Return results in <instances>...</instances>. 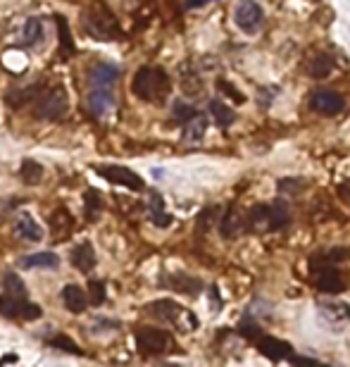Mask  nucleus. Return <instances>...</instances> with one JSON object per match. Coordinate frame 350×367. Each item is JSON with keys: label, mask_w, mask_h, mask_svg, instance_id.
<instances>
[{"label": "nucleus", "mask_w": 350, "mask_h": 367, "mask_svg": "<svg viewBox=\"0 0 350 367\" xmlns=\"http://www.w3.org/2000/svg\"><path fill=\"white\" fill-rule=\"evenodd\" d=\"M131 91L145 102H163L172 91L169 74L163 67H141L133 74Z\"/></svg>", "instance_id": "nucleus-1"}, {"label": "nucleus", "mask_w": 350, "mask_h": 367, "mask_svg": "<svg viewBox=\"0 0 350 367\" xmlns=\"http://www.w3.org/2000/svg\"><path fill=\"white\" fill-rule=\"evenodd\" d=\"M288 222H291V215L284 203L255 205V208L246 215V231H252V234H267V231L284 229Z\"/></svg>", "instance_id": "nucleus-2"}, {"label": "nucleus", "mask_w": 350, "mask_h": 367, "mask_svg": "<svg viewBox=\"0 0 350 367\" xmlns=\"http://www.w3.org/2000/svg\"><path fill=\"white\" fill-rule=\"evenodd\" d=\"M84 26H86V31H89L91 36H95V39H103V41L117 39V36L122 34L120 21H117V17L112 15V10L107 8L103 0H93V3L86 8Z\"/></svg>", "instance_id": "nucleus-3"}, {"label": "nucleus", "mask_w": 350, "mask_h": 367, "mask_svg": "<svg viewBox=\"0 0 350 367\" xmlns=\"http://www.w3.org/2000/svg\"><path fill=\"white\" fill-rule=\"evenodd\" d=\"M145 310H148V315L158 317L160 322L179 327L181 332H191V329H196L198 325V320L186 310V307H181L179 303H174V301H169V298L155 301V303H150Z\"/></svg>", "instance_id": "nucleus-4"}, {"label": "nucleus", "mask_w": 350, "mask_h": 367, "mask_svg": "<svg viewBox=\"0 0 350 367\" xmlns=\"http://www.w3.org/2000/svg\"><path fill=\"white\" fill-rule=\"evenodd\" d=\"M133 341H136V348L143 355H165L176 348L174 337L169 332H165V329H155V327L136 329L133 332Z\"/></svg>", "instance_id": "nucleus-5"}, {"label": "nucleus", "mask_w": 350, "mask_h": 367, "mask_svg": "<svg viewBox=\"0 0 350 367\" xmlns=\"http://www.w3.org/2000/svg\"><path fill=\"white\" fill-rule=\"evenodd\" d=\"M67 110H69L67 91L62 86H53V89L41 91V96L36 98L34 115L41 117V120H60V117L67 115Z\"/></svg>", "instance_id": "nucleus-6"}, {"label": "nucleus", "mask_w": 350, "mask_h": 367, "mask_svg": "<svg viewBox=\"0 0 350 367\" xmlns=\"http://www.w3.org/2000/svg\"><path fill=\"white\" fill-rule=\"evenodd\" d=\"M234 21L243 34L255 36L265 26V10L255 0H239L234 8Z\"/></svg>", "instance_id": "nucleus-7"}, {"label": "nucleus", "mask_w": 350, "mask_h": 367, "mask_svg": "<svg viewBox=\"0 0 350 367\" xmlns=\"http://www.w3.org/2000/svg\"><path fill=\"white\" fill-rule=\"evenodd\" d=\"M317 262L315 269V289L322 291V294H341V291L348 289V277L343 269H338L333 262H322V260H312Z\"/></svg>", "instance_id": "nucleus-8"}, {"label": "nucleus", "mask_w": 350, "mask_h": 367, "mask_svg": "<svg viewBox=\"0 0 350 367\" xmlns=\"http://www.w3.org/2000/svg\"><path fill=\"white\" fill-rule=\"evenodd\" d=\"M95 172H98V177H103L105 181L120 184V186H127V188H131V191H143V186H145L136 172L122 165H95Z\"/></svg>", "instance_id": "nucleus-9"}, {"label": "nucleus", "mask_w": 350, "mask_h": 367, "mask_svg": "<svg viewBox=\"0 0 350 367\" xmlns=\"http://www.w3.org/2000/svg\"><path fill=\"white\" fill-rule=\"evenodd\" d=\"M310 107L315 112H320V115L336 117L338 112H343V107H346V100H343V96L336 93V91L317 89V91H312V96H310Z\"/></svg>", "instance_id": "nucleus-10"}, {"label": "nucleus", "mask_w": 350, "mask_h": 367, "mask_svg": "<svg viewBox=\"0 0 350 367\" xmlns=\"http://www.w3.org/2000/svg\"><path fill=\"white\" fill-rule=\"evenodd\" d=\"M320 317L326 322L329 327H333V332H341V327L350 322V305L348 303H338V301H320L317 303Z\"/></svg>", "instance_id": "nucleus-11"}, {"label": "nucleus", "mask_w": 350, "mask_h": 367, "mask_svg": "<svg viewBox=\"0 0 350 367\" xmlns=\"http://www.w3.org/2000/svg\"><path fill=\"white\" fill-rule=\"evenodd\" d=\"M89 110L95 120H105V117L115 110V93H112V89H91Z\"/></svg>", "instance_id": "nucleus-12"}, {"label": "nucleus", "mask_w": 350, "mask_h": 367, "mask_svg": "<svg viewBox=\"0 0 350 367\" xmlns=\"http://www.w3.org/2000/svg\"><path fill=\"white\" fill-rule=\"evenodd\" d=\"M257 350H260L265 358L274 360V363H279V360H288L291 355V343L282 341V339L277 337H257Z\"/></svg>", "instance_id": "nucleus-13"}, {"label": "nucleus", "mask_w": 350, "mask_h": 367, "mask_svg": "<svg viewBox=\"0 0 350 367\" xmlns=\"http://www.w3.org/2000/svg\"><path fill=\"white\" fill-rule=\"evenodd\" d=\"M120 77V67L110 62H100L91 69L89 74V86L91 89H115V82Z\"/></svg>", "instance_id": "nucleus-14"}, {"label": "nucleus", "mask_w": 350, "mask_h": 367, "mask_svg": "<svg viewBox=\"0 0 350 367\" xmlns=\"http://www.w3.org/2000/svg\"><path fill=\"white\" fill-rule=\"evenodd\" d=\"M219 231H222L224 239H236V236L246 231V217L239 213V208H236V205H229L227 215H222Z\"/></svg>", "instance_id": "nucleus-15"}, {"label": "nucleus", "mask_w": 350, "mask_h": 367, "mask_svg": "<svg viewBox=\"0 0 350 367\" xmlns=\"http://www.w3.org/2000/svg\"><path fill=\"white\" fill-rule=\"evenodd\" d=\"M336 67V57L329 55V53H315L308 62H305V69L312 79H326Z\"/></svg>", "instance_id": "nucleus-16"}, {"label": "nucleus", "mask_w": 350, "mask_h": 367, "mask_svg": "<svg viewBox=\"0 0 350 367\" xmlns=\"http://www.w3.org/2000/svg\"><path fill=\"white\" fill-rule=\"evenodd\" d=\"M62 303L69 312L82 315V312H86V307H89V296H86V291L79 289L77 284H67L62 289Z\"/></svg>", "instance_id": "nucleus-17"}, {"label": "nucleus", "mask_w": 350, "mask_h": 367, "mask_svg": "<svg viewBox=\"0 0 350 367\" xmlns=\"http://www.w3.org/2000/svg\"><path fill=\"white\" fill-rule=\"evenodd\" d=\"M72 265L79 269V272H93L95 267V251L93 246L89 244V241H82L79 246H74L72 251Z\"/></svg>", "instance_id": "nucleus-18"}, {"label": "nucleus", "mask_w": 350, "mask_h": 367, "mask_svg": "<svg viewBox=\"0 0 350 367\" xmlns=\"http://www.w3.org/2000/svg\"><path fill=\"white\" fill-rule=\"evenodd\" d=\"M15 231L21 236V239L31 241V244H36V241L43 239V229L39 226L34 217H31L29 213H21L17 217V222H15Z\"/></svg>", "instance_id": "nucleus-19"}, {"label": "nucleus", "mask_w": 350, "mask_h": 367, "mask_svg": "<svg viewBox=\"0 0 350 367\" xmlns=\"http://www.w3.org/2000/svg\"><path fill=\"white\" fill-rule=\"evenodd\" d=\"M48 222H50V229L57 239H67L69 231H72V226H74V217L69 215L67 208H55L50 213V220H48Z\"/></svg>", "instance_id": "nucleus-20"}, {"label": "nucleus", "mask_w": 350, "mask_h": 367, "mask_svg": "<svg viewBox=\"0 0 350 367\" xmlns=\"http://www.w3.org/2000/svg\"><path fill=\"white\" fill-rule=\"evenodd\" d=\"M205 132H208V117L201 115V112H196L191 120L184 122V141L186 143H201L203 136H205Z\"/></svg>", "instance_id": "nucleus-21"}, {"label": "nucleus", "mask_w": 350, "mask_h": 367, "mask_svg": "<svg viewBox=\"0 0 350 367\" xmlns=\"http://www.w3.org/2000/svg\"><path fill=\"white\" fill-rule=\"evenodd\" d=\"M210 115H212V120L217 122V127H222V129H229L231 124L236 122V112L231 110L227 102H222L217 98L210 100Z\"/></svg>", "instance_id": "nucleus-22"}, {"label": "nucleus", "mask_w": 350, "mask_h": 367, "mask_svg": "<svg viewBox=\"0 0 350 367\" xmlns=\"http://www.w3.org/2000/svg\"><path fill=\"white\" fill-rule=\"evenodd\" d=\"M43 167L36 163V160L26 158L24 163L19 165V179L26 184V186H39V184L43 181Z\"/></svg>", "instance_id": "nucleus-23"}, {"label": "nucleus", "mask_w": 350, "mask_h": 367, "mask_svg": "<svg viewBox=\"0 0 350 367\" xmlns=\"http://www.w3.org/2000/svg\"><path fill=\"white\" fill-rule=\"evenodd\" d=\"M60 265V258L55 253L46 251V253H34V256H26L21 258V267L26 269H34V267H57Z\"/></svg>", "instance_id": "nucleus-24"}, {"label": "nucleus", "mask_w": 350, "mask_h": 367, "mask_svg": "<svg viewBox=\"0 0 350 367\" xmlns=\"http://www.w3.org/2000/svg\"><path fill=\"white\" fill-rule=\"evenodd\" d=\"M46 39V29H43V19L41 17H31L24 24V43L26 46H39Z\"/></svg>", "instance_id": "nucleus-25"}, {"label": "nucleus", "mask_w": 350, "mask_h": 367, "mask_svg": "<svg viewBox=\"0 0 350 367\" xmlns=\"http://www.w3.org/2000/svg\"><path fill=\"white\" fill-rule=\"evenodd\" d=\"M84 205H86V217L93 222V220L98 217V215L103 213V208H105L103 193L95 191V188H89V191H86V196H84Z\"/></svg>", "instance_id": "nucleus-26"}, {"label": "nucleus", "mask_w": 350, "mask_h": 367, "mask_svg": "<svg viewBox=\"0 0 350 367\" xmlns=\"http://www.w3.org/2000/svg\"><path fill=\"white\" fill-rule=\"evenodd\" d=\"M55 24H57V36H60V48L64 55H74V39L72 31H69V21L62 15H55Z\"/></svg>", "instance_id": "nucleus-27"}, {"label": "nucleus", "mask_w": 350, "mask_h": 367, "mask_svg": "<svg viewBox=\"0 0 350 367\" xmlns=\"http://www.w3.org/2000/svg\"><path fill=\"white\" fill-rule=\"evenodd\" d=\"M41 91H43V86H31V89H26V91H12V93L8 96V102L12 107L26 105V102H31V100L39 98Z\"/></svg>", "instance_id": "nucleus-28"}, {"label": "nucleus", "mask_w": 350, "mask_h": 367, "mask_svg": "<svg viewBox=\"0 0 350 367\" xmlns=\"http://www.w3.org/2000/svg\"><path fill=\"white\" fill-rule=\"evenodd\" d=\"M169 284L174 286L176 291H181V294H188V296H196L198 291H201V282L193 277H186V274H176V277L169 279Z\"/></svg>", "instance_id": "nucleus-29"}, {"label": "nucleus", "mask_w": 350, "mask_h": 367, "mask_svg": "<svg viewBox=\"0 0 350 367\" xmlns=\"http://www.w3.org/2000/svg\"><path fill=\"white\" fill-rule=\"evenodd\" d=\"M26 298H15V296L5 294L0 296V315L3 317H19V310H21V303H24Z\"/></svg>", "instance_id": "nucleus-30"}, {"label": "nucleus", "mask_w": 350, "mask_h": 367, "mask_svg": "<svg viewBox=\"0 0 350 367\" xmlns=\"http://www.w3.org/2000/svg\"><path fill=\"white\" fill-rule=\"evenodd\" d=\"M3 284H5V291H8L10 296H15V298H26V284L21 282V277H17L15 272L5 274Z\"/></svg>", "instance_id": "nucleus-31"}, {"label": "nucleus", "mask_w": 350, "mask_h": 367, "mask_svg": "<svg viewBox=\"0 0 350 367\" xmlns=\"http://www.w3.org/2000/svg\"><path fill=\"white\" fill-rule=\"evenodd\" d=\"M181 89L186 91L188 96H198L203 91V82L196 72L191 69H181Z\"/></svg>", "instance_id": "nucleus-32"}, {"label": "nucleus", "mask_w": 350, "mask_h": 367, "mask_svg": "<svg viewBox=\"0 0 350 367\" xmlns=\"http://www.w3.org/2000/svg\"><path fill=\"white\" fill-rule=\"evenodd\" d=\"M48 346L60 348V350H67V353H72V355H84V350L79 348L77 343H74L72 339L67 337V334H57V337L48 339Z\"/></svg>", "instance_id": "nucleus-33"}, {"label": "nucleus", "mask_w": 350, "mask_h": 367, "mask_svg": "<svg viewBox=\"0 0 350 367\" xmlns=\"http://www.w3.org/2000/svg\"><path fill=\"white\" fill-rule=\"evenodd\" d=\"M308 186V184H305L303 179H295V177H288V179H282L277 184V188H279V193H282V196H298L300 191H303V188Z\"/></svg>", "instance_id": "nucleus-34"}, {"label": "nucleus", "mask_w": 350, "mask_h": 367, "mask_svg": "<svg viewBox=\"0 0 350 367\" xmlns=\"http://www.w3.org/2000/svg\"><path fill=\"white\" fill-rule=\"evenodd\" d=\"M89 303H93V305L105 303V282H100V279H91L89 282Z\"/></svg>", "instance_id": "nucleus-35"}, {"label": "nucleus", "mask_w": 350, "mask_h": 367, "mask_svg": "<svg viewBox=\"0 0 350 367\" xmlns=\"http://www.w3.org/2000/svg\"><path fill=\"white\" fill-rule=\"evenodd\" d=\"M196 112L198 110L193 105H188V102L179 100V102H174V107H172V120H174V122H186V120H191Z\"/></svg>", "instance_id": "nucleus-36"}, {"label": "nucleus", "mask_w": 350, "mask_h": 367, "mask_svg": "<svg viewBox=\"0 0 350 367\" xmlns=\"http://www.w3.org/2000/svg\"><path fill=\"white\" fill-rule=\"evenodd\" d=\"M150 222H153L155 226H169L172 224V215L167 213L165 208H158V210H150Z\"/></svg>", "instance_id": "nucleus-37"}, {"label": "nucleus", "mask_w": 350, "mask_h": 367, "mask_svg": "<svg viewBox=\"0 0 350 367\" xmlns=\"http://www.w3.org/2000/svg\"><path fill=\"white\" fill-rule=\"evenodd\" d=\"M43 315V310H41V305H36V303H21V310H19V317L21 320H39V317Z\"/></svg>", "instance_id": "nucleus-38"}, {"label": "nucleus", "mask_w": 350, "mask_h": 367, "mask_svg": "<svg viewBox=\"0 0 350 367\" xmlns=\"http://www.w3.org/2000/svg\"><path fill=\"white\" fill-rule=\"evenodd\" d=\"M217 89L222 91V93H227L229 98H234V102H246V96L241 93V91H236L234 86L227 82V79H219V82H217Z\"/></svg>", "instance_id": "nucleus-39"}, {"label": "nucleus", "mask_w": 350, "mask_h": 367, "mask_svg": "<svg viewBox=\"0 0 350 367\" xmlns=\"http://www.w3.org/2000/svg\"><path fill=\"white\" fill-rule=\"evenodd\" d=\"M214 213H217V208H210V210H205V213L201 215V217H198V226H203V231H205L208 224L214 220Z\"/></svg>", "instance_id": "nucleus-40"}, {"label": "nucleus", "mask_w": 350, "mask_h": 367, "mask_svg": "<svg viewBox=\"0 0 350 367\" xmlns=\"http://www.w3.org/2000/svg\"><path fill=\"white\" fill-rule=\"evenodd\" d=\"M212 3V0H186V8L188 10H196V8H203V5Z\"/></svg>", "instance_id": "nucleus-41"}, {"label": "nucleus", "mask_w": 350, "mask_h": 367, "mask_svg": "<svg viewBox=\"0 0 350 367\" xmlns=\"http://www.w3.org/2000/svg\"><path fill=\"white\" fill-rule=\"evenodd\" d=\"M338 193H341V198H343V201H348V203H350V181L343 184V186L338 188Z\"/></svg>", "instance_id": "nucleus-42"}, {"label": "nucleus", "mask_w": 350, "mask_h": 367, "mask_svg": "<svg viewBox=\"0 0 350 367\" xmlns=\"http://www.w3.org/2000/svg\"><path fill=\"white\" fill-rule=\"evenodd\" d=\"M127 3H131V5H136V3H141V0H127Z\"/></svg>", "instance_id": "nucleus-43"}]
</instances>
